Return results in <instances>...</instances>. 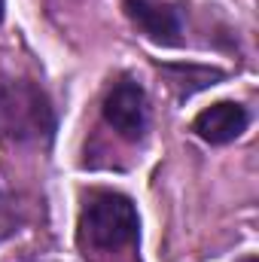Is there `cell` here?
Wrapping results in <instances>:
<instances>
[{"label": "cell", "mask_w": 259, "mask_h": 262, "mask_svg": "<svg viewBox=\"0 0 259 262\" xmlns=\"http://www.w3.org/2000/svg\"><path fill=\"white\" fill-rule=\"evenodd\" d=\"M55 113L49 98L28 79H0V137L52 140Z\"/></svg>", "instance_id": "1"}, {"label": "cell", "mask_w": 259, "mask_h": 262, "mask_svg": "<svg viewBox=\"0 0 259 262\" xmlns=\"http://www.w3.org/2000/svg\"><path fill=\"white\" fill-rule=\"evenodd\" d=\"M137 210L119 192H95L79 213V244L92 250H116L137 241Z\"/></svg>", "instance_id": "2"}, {"label": "cell", "mask_w": 259, "mask_h": 262, "mask_svg": "<svg viewBox=\"0 0 259 262\" xmlns=\"http://www.w3.org/2000/svg\"><path fill=\"white\" fill-rule=\"evenodd\" d=\"M128 21L153 43L159 46H177L180 34H183V21L177 6L165 3V0H125L122 3Z\"/></svg>", "instance_id": "3"}, {"label": "cell", "mask_w": 259, "mask_h": 262, "mask_svg": "<svg viewBox=\"0 0 259 262\" xmlns=\"http://www.w3.org/2000/svg\"><path fill=\"white\" fill-rule=\"evenodd\" d=\"M104 119L125 140L143 137V128H146V95H143V89L131 79L116 82L110 89V95L104 98Z\"/></svg>", "instance_id": "4"}, {"label": "cell", "mask_w": 259, "mask_h": 262, "mask_svg": "<svg viewBox=\"0 0 259 262\" xmlns=\"http://www.w3.org/2000/svg\"><path fill=\"white\" fill-rule=\"evenodd\" d=\"M247 122H250V116H247V110H244L241 104H235V101H220V104L204 107V110L195 116L192 128H195V134H198L201 140H207V143H229V140H235V137L244 134Z\"/></svg>", "instance_id": "5"}, {"label": "cell", "mask_w": 259, "mask_h": 262, "mask_svg": "<svg viewBox=\"0 0 259 262\" xmlns=\"http://www.w3.org/2000/svg\"><path fill=\"white\" fill-rule=\"evenodd\" d=\"M18 229V213H15V201L0 192V241H6L12 232Z\"/></svg>", "instance_id": "6"}, {"label": "cell", "mask_w": 259, "mask_h": 262, "mask_svg": "<svg viewBox=\"0 0 259 262\" xmlns=\"http://www.w3.org/2000/svg\"><path fill=\"white\" fill-rule=\"evenodd\" d=\"M3 6H6V0H0V21H3Z\"/></svg>", "instance_id": "7"}, {"label": "cell", "mask_w": 259, "mask_h": 262, "mask_svg": "<svg viewBox=\"0 0 259 262\" xmlns=\"http://www.w3.org/2000/svg\"><path fill=\"white\" fill-rule=\"evenodd\" d=\"M241 262H259L256 256H247V259H241Z\"/></svg>", "instance_id": "8"}]
</instances>
